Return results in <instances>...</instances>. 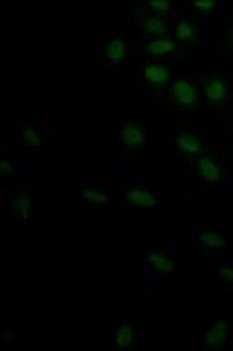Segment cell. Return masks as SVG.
Wrapping results in <instances>:
<instances>
[{
    "instance_id": "cell-9",
    "label": "cell",
    "mask_w": 233,
    "mask_h": 351,
    "mask_svg": "<svg viewBox=\"0 0 233 351\" xmlns=\"http://www.w3.org/2000/svg\"><path fill=\"white\" fill-rule=\"evenodd\" d=\"M201 37V29L197 21L191 16H180L175 22V43L182 47H193Z\"/></svg>"
},
{
    "instance_id": "cell-20",
    "label": "cell",
    "mask_w": 233,
    "mask_h": 351,
    "mask_svg": "<svg viewBox=\"0 0 233 351\" xmlns=\"http://www.w3.org/2000/svg\"><path fill=\"white\" fill-rule=\"evenodd\" d=\"M190 8L199 15L204 16H212L217 13L219 10V2L217 0H191Z\"/></svg>"
},
{
    "instance_id": "cell-2",
    "label": "cell",
    "mask_w": 233,
    "mask_h": 351,
    "mask_svg": "<svg viewBox=\"0 0 233 351\" xmlns=\"http://www.w3.org/2000/svg\"><path fill=\"white\" fill-rule=\"evenodd\" d=\"M195 173L206 188H219L226 180V162L215 153L204 152L195 158Z\"/></svg>"
},
{
    "instance_id": "cell-8",
    "label": "cell",
    "mask_w": 233,
    "mask_h": 351,
    "mask_svg": "<svg viewBox=\"0 0 233 351\" xmlns=\"http://www.w3.org/2000/svg\"><path fill=\"white\" fill-rule=\"evenodd\" d=\"M143 79L154 89H170L173 69L164 62H148L143 68Z\"/></svg>"
},
{
    "instance_id": "cell-10",
    "label": "cell",
    "mask_w": 233,
    "mask_h": 351,
    "mask_svg": "<svg viewBox=\"0 0 233 351\" xmlns=\"http://www.w3.org/2000/svg\"><path fill=\"white\" fill-rule=\"evenodd\" d=\"M230 339V324L226 320H215L208 326L206 333H204V346L208 350H221L228 344Z\"/></svg>"
},
{
    "instance_id": "cell-14",
    "label": "cell",
    "mask_w": 233,
    "mask_h": 351,
    "mask_svg": "<svg viewBox=\"0 0 233 351\" xmlns=\"http://www.w3.org/2000/svg\"><path fill=\"white\" fill-rule=\"evenodd\" d=\"M179 44L175 43L173 38L170 37H162V38H154L149 40L144 46V55L151 58H160V57H168V55H173L177 51Z\"/></svg>"
},
{
    "instance_id": "cell-21",
    "label": "cell",
    "mask_w": 233,
    "mask_h": 351,
    "mask_svg": "<svg viewBox=\"0 0 233 351\" xmlns=\"http://www.w3.org/2000/svg\"><path fill=\"white\" fill-rule=\"evenodd\" d=\"M146 8H148V13H151V15L162 16L164 19L168 13L173 11V2L171 0H148Z\"/></svg>"
},
{
    "instance_id": "cell-18",
    "label": "cell",
    "mask_w": 233,
    "mask_h": 351,
    "mask_svg": "<svg viewBox=\"0 0 233 351\" xmlns=\"http://www.w3.org/2000/svg\"><path fill=\"white\" fill-rule=\"evenodd\" d=\"M213 282L221 286H233V264H221L212 267Z\"/></svg>"
},
{
    "instance_id": "cell-11",
    "label": "cell",
    "mask_w": 233,
    "mask_h": 351,
    "mask_svg": "<svg viewBox=\"0 0 233 351\" xmlns=\"http://www.w3.org/2000/svg\"><path fill=\"white\" fill-rule=\"evenodd\" d=\"M130 57V43L122 35H113L104 43V58L112 64L126 62Z\"/></svg>"
},
{
    "instance_id": "cell-13",
    "label": "cell",
    "mask_w": 233,
    "mask_h": 351,
    "mask_svg": "<svg viewBox=\"0 0 233 351\" xmlns=\"http://www.w3.org/2000/svg\"><path fill=\"white\" fill-rule=\"evenodd\" d=\"M8 210L13 219L27 220L29 217V191L26 188H22L21 191H16L10 197L8 202Z\"/></svg>"
},
{
    "instance_id": "cell-16",
    "label": "cell",
    "mask_w": 233,
    "mask_h": 351,
    "mask_svg": "<svg viewBox=\"0 0 233 351\" xmlns=\"http://www.w3.org/2000/svg\"><path fill=\"white\" fill-rule=\"evenodd\" d=\"M137 328L130 320H122L115 330V346L119 350H127L137 344Z\"/></svg>"
},
{
    "instance_id": "cell-22",
    "label": "cell",
    "mask_w": 233,
    "mask_h": 351,
    "mask_svg": "<svg viewBox=\"0 0 233 351\" xmlns=\"http://www.w3.org/2000/svg\"><path fill=\"white\" fill-rule=\"evenodd\" d=\"M16 160H13V158H2L0 160V171H2V175H5V177H11V175H15V166Z\"/></svg>"
},
{
    "instance_id": "cell-17",
    "label": "cell",
    "mask_w": 233,
    "mask_h": 351,
    "mask_svg": "<svg viewBox=\"0 0 233 351\" xmlns=\"http://www.w3.org/2000/svg\"><path fill=\"white\" fill-rule=\"evenodd\" d=\"M19 135H21V141L24 142L27 147L42 146V133H40V128H38L35 122H24V124L19 128Z\"/></svg>"
},
{
    "instance_id": "cell-6",
    "label": "cell",
    "mask_w": 233,
    "mask_h": 351,
    "mask_svg": "<svg viewBox=\"0 0 233 351\" xmlns=\"http://www.w3.org/2000/svg\"><path fill=\"white\" fill-rule=\"evenodd\" d=\"M119 144L124 152L140 153L146 146V126L138 121H126L119 130Z\"/></svg>"
},
{
    "instance_id": "cell-3",
    "label": "cell",
    "mask_w": 233,
    "mask_h": 351,
    "mask_svg": "<svg viewBox=\"0 0 233 351\" xmlns=\"http://www.w3.org/2000/svg\"><path fill=\"white\" fill-rule=\"evenodd\" d=\"M149 271L157 280H168L173 273V255L164 242L155 241L148 247Z\"/></svg>"
},
{
    "instance_id": "cell-23",
    "label": "cell",
    "mask_w": 233,
    "mask_h": 351,
    "mask_svg": "<svg viewBox=\"0 0 233 351\" xmlns=\"http://www.w3.org/2000/svg\"><path fill=\"white\" fill-rule=\"evenodd\" d=\"M232 35H233V15H232Z\"/></svg>"
},
{
    "instance_id": "cell-15",
    "label": "cell",
    "mask_w": 233,
    "mask_h": 351,
    "mask_svg": "<svg viewBox=\"0 0 233 351\" xmlns=\"http://www.w3.org/2000/svg\"><path fill=\"white\" fill-rule=\"evenodd\" d=\"M197 242L202 250L206 252H221V250H226L228 247V239L219 233V231L213 230H202L197 233Z\"/></svg>"
},
{
    "instance_id": "cell-5",
    "label": "cell",
    "mask_w": 233,
    "mask_h": 351,
    "mask_svg": "<svg viewBox=\"0 0 233 351\" xmlns=\"http://www.w3.org/2000/svg\"><path fill=\"white\" fill-rule=\"evenodd\" d=\"M121 195L124 202L133 208H143V210H151L157 206V195L148 188L146 184L140 182H124L121 186Z\"/></svg>"
},
{
    "instance_id": "cell-12",
    "label": "cell",
    "mask_w": 233,
    "mask_h": 351,
    "mask_svg": "<svg viewBox=\"0 0 233 351\" xmlns=\"http://www.w3.org/2000/svg\"><path fill=\"white\" fill-rule=\"evenodd\" d=\"M137 21L140 29L144 32V35H149V37L162 38L166 37V33L170 32V24L162 16L151 15V13L143 11V13H138Z\"/></svg>"
},
{
    "instance_id": "cell-19",
    "label": "cell",
    "mask_w": 233,
    "mask_h": 351,
    "mask_svg": "<svg viewBox=\"0 0 233 351\" xmlns=\"http://www.w3.org/2000/svg\"><path fill=\"white\" fill-rule=\"evenodd\" d=\"M80 197H82L84 200H88V202H91V204H108V202H110V199H112V197H110V193L101 188L80 189Z\"/></svg>"
},
{
    "instance_id": "cell-1",
    "label": "cell",
    "mask_w": 233,
    "mask_h": 351,
    "mask_svg": "<svg viewBox=\"0 0 233 351\" xmlns=\"http://www.w3.org/2000/svg\"><path fill=\"white\" fill-rule=\"evenodd\" d=\"M170 99L179 110L195 111L201 106V88L191 75H180L171 80Z\"/></svg>"
},
{
    "instance_id": "cell-7",
    "label": "cell",
    "mask_w": 233,
    "mask_h": 351,
    "mask_svg": "<svg viewBox=\"0 0 233 351\" xmlns=\"http://www.w3.org/2000/svg\"><path fill=\"white\" fill-rule=\"evenodd\" d=\"M175 147L182 157H199L204 153V141L202 136L195 132V128L186 126L177 132L175 135Z\"/></svg>"
},
{
    "instance_id": "cell-4",
    "label": "cell",
    "mask_w": 233,
    "mask_h": 351,
    "mask_svg": "<svg viewBox=\"0 0 233 351\" xmlns=\"http://www.w3.org/2000/svg\"><path fill=\"white\" fill-rule=\"evenodd\" d=\"M202 93L204 99L213 110H223L224 106L228 104L230 99V84L228 79L224 77L221 71L210 73L206 79L202 80Z\"/></svg>"
}]
</instances>
